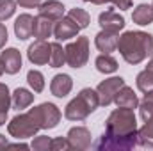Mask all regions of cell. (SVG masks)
<instances>
[{
	"label": "cell",
	"mask_w": 153,
	"mask_h": 151,
	"mask_svg": "<svg viewBox=\"0 0 153 151\" xmlns=\"http://www.w3.org/2000/svg\"><path fill=\"white\" fill-rule=\"evenodd\" d=\"M82 2H91V4H96V5H102V4H107L111 0H82Z\"/></svg>",
	"instance_id": "8d00e7d4"
},
{
	"label": "cell",
	"mask_w": 153,
	"mask_h": 151,
	"mask_svg": "<svg viewBox=\"0 0 153 151\" xmlns=\"http://www.w3.org/2000/svg\"><path fill=\"white\" fill-rule=\"evenodd\" d=\"M32 27H34V16L30 14H20L14 21V34L16 38L25 41V39L32 38Z\"/></svg>",
	"instance_id": "9a60e30c"
},
{
	"label": "cell",
	"mask_w": 153,
	"mask_h": 151,
	"mask_svg": "<svg viewBox=\"0 0 153 151\" xmlns=\"http://www.w3.org/2000/svg\"><path fill=\"white\" fill-rule=\"evenodd\" d=\"M11 103H13V98H11L9 87L5 84H0V126L5 124V119H7V114H9V109H11Z\"/></svg>",
	"instance_id": "7402d4cb"
},
{
	"label": "cell",
	"mask_w": 153,
	"mask_h": 151,
	"mask_svg": "<svg viewBox=\"0 0 153 151\" xmlns=\"http://www.w3.org/2000/svg\"><path fill=\"white\" fill-rule=\"evenodd\" d=\"M139 112L143 121H148L153 117V91L144 93V98L139 101Z\"/></svg>",
	"instance_id": "d4e9b609"
},
{
	"label": "cell",
	"mask_w": 153,
	"mask_h": 151,
	"mask_svg": "<svg viewBox=\"0 0 153 151\" xmlns=\"http://www.w3.org/2000/svg\"><path fill=\"white\" fill-rule=\"evenodd\" d=\"M5 43H7V29L4 23H0V50L5 46Z\"/></svg>",
	"instance_id": "836d02e7"
},
{
	"label": "cell",
	"mask_w": 153,
	"mask_h": 151,
	"mask_svg": "<svg viewBox=\"0 0 153 151\" xmlns=\"http://www.w3.org/2000/svg\"><path fill=\"white\" fill-rule=\"evenodd\" d=\"M94 44L102 53H111L117 48V34L107 32V30H100L94 36Z\"/></svg>",
	"instance_id": "2e32d148"
},
{
	"label": "cell",
	"mask_w": 153,
	"mask_h": 151,
	"mask_svg": "<svg viewBox=\"0 0 153 151\" xmlns=\"http://www.w3.org/2000/svg\"><path fill=\"white\" fill-rule=\"evenodd\" d=\"M111 2L114 4L117 9L125 11V9H130V7H132V2H134V0H111Z\"/></svg>",
	"instance_id": "1f68e13d"
},
{
	"label": "cell",
	"mask_w": 153,
	"mask_h": 151,
	"mask_svg": "<svg viewBox=\"0 0 153 151\" xmlns=\"http://www.w3.org/2000/svg\"><path fill=\"white\" fill-rule=\"evenodd\" d=\"M94 64H96V70H98L100 73H105V75L114 73L116 70H117V61H116L111 53H102V55H98L96 61H94Z\"/></svg>",
	"instance_id": "603a6c76"
},
{
	"label": "cell",
	"mask_w": 153,
	"mask_h": 151,
	"mask_svg": "<svg viewBox=\"0 0 153 151\" xmlns=\"http://www.w3.org/2000/svg\"><path fill=\"white\" fill-rule=\"evenodd\" d=\"M39 14L52 20V21H57L59 18L64 16V5L57 0H48V2H41L39 5Z\"/></svg>",
	"instance_id": "ac0fdd59"
},
{
	"label": "cell",
	"mask_w": 153,
	"mask_h": 151,
	"mask_svg": "<svg viewBox=\"0 0 153 151\" xmlns=\"http://www.w3.org/2000/svg\"><path fill=\"white\" fill-rule=\"evenodd\" d=\"M71 87H73V80L71 76L66 75V73H59L52 78L50 82V91L55 98H64L71 93Z\"/></svg>",
	"instance_id": "4fadbf2b"
},
{
	"label": "cell",
	"mask_w": 153,
	"mask_h": 151,
	"mask_svg": "<svg viewBox=\"0 0 153 151\" xmlns=\"http://www.w3.org/2000/svg\"><path fill=\"white\" fill-rule=\"evenodd\" d=\"M137 144L144 148H153V117L144 121V124L137 130Z\"/></svg>",
	"instance_id": "44dd1931"
},
{
	"label": "cell",
	"mask_w": 153,
	"mask_h": 151,
	"mask_svg": "<svg viewBox=\"0 0 153 151\" xmlns=\"http://www.w3.org/2000/svg\"><path fill=\"white\" fill-rule=\"evenodd\" d=\"M152 5H153V4H152Z\"/></svg>",
	"instance_id": "ab89813d"
},
{
	"label": "cell",
	"mask_w": 153,
	"mask_h": 151,
	"mask_svg": "<svg viewBox=\"0 0 153 151\" xmlns=\"http://www.w3.org/2000/svg\"><path fill=\"white\" fill-rule=\"evenodd\" d=\"M135 84H137V89L141 93H150V91H153V73L150 70L141 71L137 75V78H135Z\"/></svg>",
	"instance_id": "4316f807"
},
{
	"label": "cell",
	"mask_w": 153,
	"mask_h": 151,
	"mask_svg": "<svg viewBox=\"0 0 153 151\" xmlns=\"http://www.w3.org/2000/svg\"><path fill=\"white\" fill-rule=\"evenodd\" d=\"M52 150L53 151H66L70 150V142L66 137H55L52 139Z\"/></svg>",
	"instance_id": "4dcf8cb0"
},
{
	"label": "cell",
	"mask_w": 153,
	"mask_h": 151,
	"mask_svg": "<svg viewBox=\"0 0 153 151\" xmlns=\"http://www.w3.org/2000/svg\"><path fill=\"white\" fill-rule=\"evenodd\" d=\"M125 85V80L121 76H112V78H107L103 82L98 84L96 87V93H98V98H100V105L102 107H109L111 103H114V98L117 94V91Z\"/></svg>",
	"instance_id": "52a82bcc"
},
{
	"label": "cell",
	"mask_w": 153,
	"mask_h": 151,
	"mask_svg": "<svg viewBox=\"0 0 153 151\" xmlns=\"http://www.w3.org/2000/svg\"><path fill=\"white\" fill-rule=\"evenodd\" d=\"M16 4H20L22 7L30 9V7H38V5H41V0H16Z\"/></svg>",
	"instance_id": "d6a6232c"
},
{
	"label": "cell",
	"mask_w": 153,
	"mask_h": 151,
	"mask_svg": "<svg viewBox=\"0 0 153 151\" xmlns=\"http://www.w3.org/2000/svg\"><path fill=\"white\" fill-rule=\"evenodd\" d=\"M29 114H30V117L36 121V124L41 130H52V128H55L59 124L61 117H62L59 107L53 105V103H48V101L41 103L38 107H34V109H30Z\"/></svg>",
	"instance_id": "5b68a950"
},
{
	"label": "cell",
	"mask_w": 153,
	"mask_h": 151,
	"mask_svg": "<svg viewBox=\"0 0 153 151\" xmlns=\"http://www.w3.org/2000/svg\"><path fill=\"white\" fill-rule=\"evenodd\" d=\"M114 103L117 107L132 109V110H134V109L139 107V98H137V94L134 93V89L125 84V85L117 91V94H116V98H114Z\"/></svg>",
	"instance_id": "5bb4252c"
},
{
	"label": "cell",
	"mask_w": 153,
	"mask_h": 151,
	"mask_svg": "<svg viewBox=\"0 0 153 151\" xmlns=\"http://www.w3.org/2000/svg\"><path fill=\"white\" fill-rule=\"evenodd\" d=\"M30 148H32L34 151H48V150H52V139H50L48 135H38V137H34Z\"/></svg>",
	"instance_id": "f546056e"
},
{
	"label": "cell",
	"mask_w": 153,
	"mask_h": 151,
	"mask_svg": "<svg viewBox=\"0 0 153 151\" xmlns=\"http://www.w3.org/2000/svg\"><path fill=\"white\" fill-rule=\"evenodd\" d=\"M4 75V66H2V61H0V76Z\"/></svg>",
	"instance_id": "f35d334b"
},
{
	"label": "cell",
	"mask_w": 153,
	"mask_h": 151,
	"mask_svg": "<svg viewBox=\"0 0 153 151\" xmlns=\"http://www.w3.org/2000/svg\"><path fill=\"white\" fill-rule=\"evenodd\" d=\"M132 20H134V23H137L141 27L153 23V5L152 4H139L132 13Z\"/></svg>",
	"instance_id": "d6986e66"
},
{
	"label": "cell",
	"mask_w": 153,
	"mask_h": 151,
	"mask_svg": "<svg viewBox=\"0 0 153 151\" xmlns=\"http://www.w3.org/2000/svg\"><path fill=\"white\" fill-rule=\"evenodd\" d=\"M137 146V119L132 109L117 107L105 123V133L98 141V150H132Z\"/></svg>",
	"instance_id": "6da1fadb"
},
{
	"label": "cell",
	"mask_w": 153,
	"mask_h": 151,
	"mask_svg": "<svg viewBox=\"0 0 153 151\" xmlns=\"http://www.w3.org/2000/svg\"><path fill=\"white\" fill-rule=\"evenodd\" d=\"M66 62V55H64V48L59 43H50V66L52 68H61Z\"/></svg>",
	"instance_id": "cb8c5ba5"
},
{
	"label": "cell",
	"mask_w": 153,
	"mask_h": 151,
	"mask_svg": "<svg viewBox=\"0 0 153 151\" xmlns=\"http://www.w3.org/2000/svg\"><path fill=\"white\" fill-rule=\"evenodd\" d=\"M39 130L41 128L36 124V121L30 117L29 112L14 115L9 121V124H7V132L14 139H29V137H34Z\"/></svg>",
	"instance_id": "8992f818"
},
{
	"label": "cell",
	"mask_w": 153,
	"mask_h": 151,
	"mask_svg": "<svg viewBox=\"0 0 153 151\" xmlns=\"http://www.w3.org/2000/svg\"><path fill=\"white\" fill-rule=\"evenodd\" d=\"M16 11V2L14 0H0V21L9 20Z\"/></svg>",
	"instance_id": "f1b7e54d"
},
{
	"label": "cell",
	"mask_w": 153,
	"mask_h": 151,
	"mask_svg": "<svg viewBox=\"0 0 153 151\" xmlns=\"http://www.w3.org/2000/svg\"><path fill=\"white\" fill-rule=\"evenodd\" d=\"M7 144H9V142H7V139H5V137H4V135L0 133V150H4V148H7Z\"/></svg>",
	"instance_id": "d590c367"
},
{
	"label": "cell",
	"mask_w": 153,
	"mask_h": 151,
	"mask_svg": "<svg viewBox=\"0 0 153 151\" xmlns=\"http://www.w3.org/2000/svg\"><path fill=\"white\" fill-rule=\"evenodd\" d=\"M0 61H2L4 71L9 75H14L22 70V53L16 48H5L0 53Z\"/></svg>",
	"instance_id": "7c38bea8"
},
{
	"label": "cell",
	"mask_w": 153,
	"mask_h": 151,
	"mask_svg": "<svg viewBox=\"0 0 153 151\" xmlns=\"http://www.w3.org/2000/svg\"><path fill=\"white\" fill-rule=\"evenodd\" d=\"M27 82H29V85L32 87L34 93H41L45 89V76L38 70H30L27 73Z\"/></svg>",
	"instance_id": "83f0119b"
},
{
	"label": "cell",
	"mask_w": 153,
	"mask_h": 151,
	"mask_svg": "<svg viewBox=\"0 0 153 151\" xmlns=\"http://www.w3.org/2000/svg\"><path fill=\"white\" fill-rule=\"evenodd\" d=\"M100 107V98L96 89H82L76 98H73L66 109H64V117L70 121H84L89 114H93L96 109Z\"/></svg>",
	"instance_id": "3957f363"
},
{
	"label": "cell",
	"mask_w": 153,
	"mask_h": 151,
	"mask_svg": "<svg viewBox=\"0 0 153 151\" xmlns=\"http://www.w3.org/2000/svg\"><path fill=\"white\" fill-rule=\"evenodd\" d=\"M117 50L128 64H141L153 55V36L143 30H128L117 38Z\"/></svg>",
	"instance_id": "7a4b0ae2"
},
{
	"label": "cell",
	"mask_w": 153,
	"mask_h": 151,
	"mask_svg": "<svg viewBox=\"0 0 153 151\" xmlns=\"http://www.w3.org/2000/svg\"><path fill=\"white\" fill-rule=\"evenodd\" d=\"M53 34V21L45 18V16H36L34 18V27H32V36L39 41H46Z\"/></svg>",
	"instance_id": "e0dca14e"
},
{
	"label": "cell",
	"mask_w": 153,
	"mask_h": 151,
	"mask_svg": "<svg viewBox=\"0 0 153 151\" xmlns=\"http://www.w3.org/2000/svg\"><path fill=\"white\" fill-rule=\"evenodd\" d=\"M27 57H29V61H30L32 64H36V66H45V64H48V62H50V43L36 39V41L29 46Z\"/></svg>",
	"instance_id": "9c48e42d"
},
{
	"label": "cell",
	"mask_w": 153,
	"mask_h": 151,
	"mask_svg": "<svg viewBox=\"0 0 153 151\" xmlns=\"http://www.w3.org/2000/svg\"><path fill=\"white\" fill-rule=\"evenodd\" d=\"M68 18H71V20L75 21L80 29H85V27H89V21H91V16H89V13H87V11H84V9H80V7L70 9V11H68Z\"/></svg>",
	"instance_id": "484cf974"
},
{
	"label": "cell",
	"mask_w": 153,
	"mask_h": 151,
	"mask_svg": "<svg viewBox=\"0 0 153 151\" xmlns=\"http://www.w3.org/2000/svg\"><path fill=\"white\" fill-rule=\"evenodd\" d=\"M98 23H100L102 30L114 32V34H119V30H123V29H125V18H123L119 13L112 11V9H109V11L102 13V14H100V18H98Z\"/></svg>",
	"instance_id": "8fae6325"
},
{
	"label": "cell",
	"mask_w": 153,
	"mask_h": 151,
	"mask_svg": "<svg viewBox=\"0 0 153 151\" xmlns=\"http://www.w3.org/2000/svg\"><path fill=\"white\" fill-rule=\"evenodd\" d=\"M66 139L70 142V150L84 151L91 148V132L85 126H73L68 132Z\"/></svg>",
	"instance_id": "ba28073f"
},
{
	"label": "cell",
	"mask_w": 153,
	"mask_h": 151,
	"mask_svg": "<svg viewBox=\"0 0 153 151\" xmlns=\"http://www.w3.org/2000/svg\"><path fill=\"white\" fill-rule=\"evenodd\" d=\"M7 148H22V150H29V146L23 144V142H18V144H7Z\"/></svg>",
	"instance_id": "e575fe53"
},
{
	"label": "cell",
	"mask_w": 153,
	"mask_h": 151,
	"mask_svg": "<svg viewBox=\"0 0 153 151\" xmlns=\"http://www.w3.org/2000/svg\"><path fill=\"white\" fill-rule=\"evenodd\" d=\"M78 30H80V27L68 16H62L53 23V36L59 41H68L71 38H76Z\"/></svg>",
	"instance_id": "30bf717a"
},
{
	"label": "cell",
	"mask_w": 153,
	"mask_h": 151,
	"mask_svg": "<svg viewBox=\"0 0 153 151\" xmlns=\"http://www.w3.org/2000/svg\"><path fill=\"white\" fill-rule=\"evenodd\" d=\"M11 98H13V105H14L18 110L30 107L32 101H34V94H32L29 89H23V87H18V89L11 94Z\"/></svg>",
	"instance_id": "ffe728a7"
},
{
	"label": "cell",
	"mask_w": 153,
	"mask_h": 151,
	"mask_svg": "<svg viewBox=\"0 0 153 151\" xmlns=\"http://www.w3.org/2000/svg\"><path fill=\"white\" fill-rule=\"evenodd\" d=\"M146 70H150L153 73V55H152V59H150V62H148V66H146Z\"/></svg>",
	"instance_id": "74e56055"
},
{
	"label": "cell",
	"mask_w": 153,
	"mask_h": 151,
	"mask_svg": "<svg viewBox=\"0 0 153 151\" xmlns=\"http://www.w3.org/2000/svg\"><path fill=\"white\" fill-rule=\"evenodd\" d=\"M64 55H66V64L73 70H80L85 66V62L89 61V39L85 36H76L75 41L68 43V46L64 48Z\"/></svg>",
	"instance_id": "277c9868"
}]
</instances>
